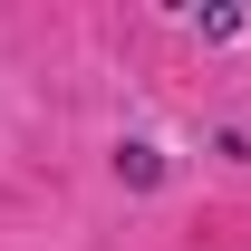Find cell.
<instances>
[{"label": "cell", "mask_w": 251, "mask_h": 251, "mask_svg": "<svg viewBox=\"0 0 251 251\" xmlns=\"http://www.w3.org/2000/svg\"><path fill=\"white\" fill-rule=\"evenodd\" d=\"M116 184L155 193V184H164V145H145V135H126V145H116Z\"/></svg>", "instance_id": "1"}, {"label": "cell", "mask_w": 251, "mask_h": 251, "mask_svg": "<svg viewBox=\"0 0 251 251\" xmlns=\"http://www.w3.org/2000/svg\"><path fill=\"white\" fill-rule=\"evenodd\" d=\"M193 39H242V10H193Z\"/></svg>", "instance_id": "2"}]
</instances>
